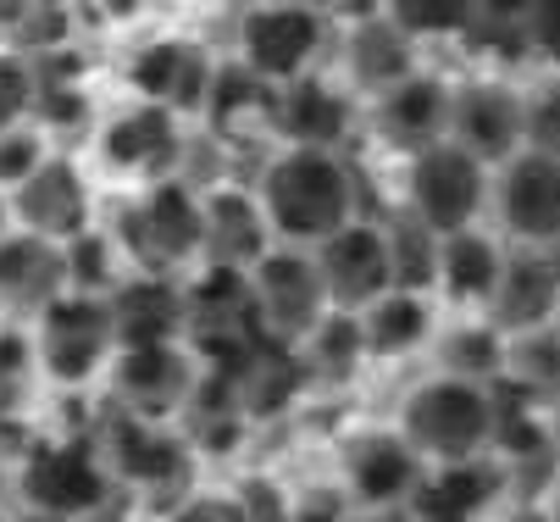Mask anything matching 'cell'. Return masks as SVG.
<instances>
[{"mask_svg": "<svg viewBox=\"0 0 560 522\" xmlns=\"http://www.w3.org/2000/svg\"><path fill=\"white\" fill-rule=\"evenodd\" d=\"M383 12L422 50H433V45H460V34L471 23V0H388Z\"/></svg>", "mask_w": 560, "mask_h": 522, "instance_id": "33", "label": "cell"}, {"mask_svg": "<svg viewBox=\"0 0 560 522\" xmlns=\"http://www.w3.org/2000/svg\"><path fill=\"white\" fill-rule=\"evenodd\" d=\"M155 522H238L233 506H228V489L222 484H195L173 511H162Z\"/></svg>", "mask_w": 560, "mask_h": 522, "instance_id": "41", "label": "cell"}, {"mask_svg": "<svg viewBox=\"0 0 560 522\" xmlns=\"http://www.w3.org/2000/svg\"><path fill=\"white\" fill-rule=\"evenodd\" d=\"M450 112H455V72H439L428 61L406 84H394L377 101H366L361 144H377L383 156L406 162V156L428 151V144L450 139Z\"/></svg>", "mask_w": 560, "mask_h": 522, "instance_id": "15", "label": "cell"}, {"mask_svg": "<svg viewBox=\"0 0 560 522\" xmlns=\"http://www.w3.org/2000/svg\"><path fill=\"white\" fill-rule=\"evenodd\" d=\"M500 422H505L500 390L466 384V379H444V372H428V367L417 372L406 390H399L394 417H388V428L411 444V456L422 467L494 456Z\"/></svg>", "mask_w": 560, "mask_h": 522, "instance_id": "2", "label": "cell"}, {"mask_svg": "<svg viewBox=\"0 0 560 522\" xmlns=\"http://www.w3.org/2000/svg\"><path fill=\"white\" fill-rule=\"evenodd\" d=\"M294 356H300V372H305L311 395H345V390L372 379L366 350H361V328H355V317H339V312L316 328Z\"/></svg>", "mask_w": 560, "mask_h": 522, "instance_id": "30", "label": "cell"}, {"mask_svg": "<svg viewBox=\"0 0 560 522\" xmlns=\"http://www.w3.org/2000/svg\"><path fill=\"white\" fill-rule=\"evenodd\" d=\"M483 317L494 323V334L505 345L560 328V272L549 267L544 251H511L505 278L494 289V306Z\"/></svg>", "mask_w": 560, "mask_h": 522, "instance_id": "26", "label": "cell"}, {"mask_svg": "<svg viewBox=\"0 0 560 522\" xmlns=\"http://www.w3.org/2000/svg\"><path fill=\"white\" fill-rule=\"evenodd\" d=\"M50 151H56V144H50L34 123H23V128H12V134H0V195H12Z\"/></svg>", "mask_w": 560, "mask_h": 522, "instance_id": "37", "label": "cell"}, {"mask_svg": "<svg viewBox=\"0 0 560 522\" xmlns=\"http://www.w3.org/2000/svg\"><path fill=\"white\" fill-rule=\"evenodd\" d=\"M23 522H39V517H23Z\"/></svg>", "mask_w": 560, "mask_h": 522, "instance_id": "45", "label": "cell"}, {"mask_svg": "<svg viewBox=\"0 0 560 522\" xmlns=\"http://www.w3.org/2000/svg\"><path fill=\"white\" fill-rule=\"evenodd\" d=\"M12 234V206H7V195H0V240Z\"/></svg>", "mask_w": 560, "mask_h": 522, "instance_id": "44", "label": "cell"}, {"mask_svg": "<svg viewBox=\"0 0 560 522\" xmlns=\"http://www.w3.org/2000/svg\"><path fill=\"white\" fill-rule=\"evenodd\" d=\"M28 384H34V345H28V328L0 323V395L28 390Z\"/></svg>", "mask_w": 560, "mask_h": 522, "instance_id": "40", "label": "cell"}, {"mask_svg": "<svg viewBox=\"0 0 560 522\" xmlns=\"http://www.w3.org/2000/svg\"><path fill=\"white\" fill-rule=\"evenodd\" d=\"M311 262H316V278H323L328 306L339 317H361L372 301H383V294L394 289L388 240H383V217L377 211L345 222L334 240H323L311 251Z\"/></svg>", "mask_w": 560, "mask_h": 522, "instance_id": "20", "label": "cell"}, {"mask_svg": "<svg viewBox=\"0 0 560 522\" xmlns=\"http://www.w3.org/2000/svg\"><path fill=\"white\" fill-rule=\"evenodd\" d=\"M522 151L560 162V72H527L522 79Z\"/></svg>", "mask_w": 560, "mask_h": 522, "instance_id": "34", "label": "cell"}, {"mask_svg": "<svg viewBox=\"0 0 560 522\" xmlns=\"http://www.w3.org/2000/svg\"><path fill=\"white\" fill-rule=\"evenodd\" d=\"M106 312H112L117 350L184 345V278L128 272V278L106 294Z\"/></svg>", "mask_w": 560, "mask_h": 522, "instance_id": "25", "label": "cell"}, {"mask_svg": "<svg viewBox=\"0 0 560 522\" xmlns=\"http://www.w3.org/2000/svg\"><path fill=\"white\" fill-rule=\"evenodd\" d=\"M450 139L489 173L505 167L522 151V79H511V72H477V67L455 72Z\"/></svg>", "mask_w": 560, "mask_h": 522, "instance_id": "19", "label": "cell"}, {"mask_svg": "<svg viewBox=\"0 0 560 522\" xmlns=\"http://www.w3.org/2000/svg\"><path fill=\"white\" fill-rule=\"evenodd\" d=\"M101 229L122 251L128 272L189 278L206 256V206L189 178H167L133 195H106Z\"/></svg>", "mask_w": 560, "mask_h": 522, "instance_id": "3", "label": "cell"}, {"mask_svg": "<svg viewBox=\"0 0 560 522\" xmlns=\"http://www.w3.org/2000/svg\"><path fill=\"white\" fill-rule=\"evenodd\" d=\"M200 206H206V267H228V272H250L267 251H272V234H267V217L250 195L245 178H222L211 189H200Z\"/></svg>", "mask_w": 560, "mask_h": 522, "instance_id": "28", "label": "cell"}, {"mask_svg": "<svg viewBox=\"0 0 560 522\" xmlns=\"http://www.w3.org/2000/svg\"><path fill=\"white\" fill-rule=\"evenodd\" d=\"M522 39L533 72H560V0H522Z\"/></svg>", "mask_w": 560, "mask_h": 522, "instance_id": "36", "label": "cell"}, {"mask_svg": "<svg viewBox=\"0 0 560 522\" xmlns=\"http://www.w3.org/2000/svg\"><path fill=\"white\" fill-rule=\"evenodd\" d=\"M217 45L200 39L195 28H150L128 45L122 56V95L144 101V106H162L178 123H200L206 112V90H211V72H217Z\"/></svg>", "mask_w": 560, "mask_h": 522, "instance_id": "10", "label": "cell"}, {"mask_svg": "<svg viewBox=\"0 0 560 522\" xmlns=\"http://www.w3.org/2000/svg\"><path fill=\"white\" fill-rule=\"evenodd\" d=\"M122 489L112 484L90 428L34 433L18 456V500L39 522H95Z\"/></svg>", "mask_w": 560, "mask_h": 522, "instance_id": "5", "label": "cell"}, {"mask_svg": "<svg viewBox=\"0 0 560 522\" xmlns=\"http://www.w3.org/2000/svg\"><path fill=\"white\" fill-rule=\"evenodd\" d=\"M67 294V256L61 245H45L34 234L0 240V323L28 328L39 312H50Z\"/></svg>", "mask_w": 560, "mask_h": 522, "instance_id": "27", "label": "cell"}, {"mask_svg": "<svg viewBox=\"0 0 560 522\" xmlns=\"http://www.w3.org/2000/svg\"><path fill=\"white\" fill-rule=\"evenodd\" d=\"M516 500L511 467L500 456H471L450 467H428L411 495V522H500V511Z\"/></svg>", "mask_w": 560, "mask_h": 522, "instance_id": "21", "label": "cell"}, {"mask_svg": "<svg viewBox=\"0 0 560 522\" xmlns=\"http://www.w3.org/2000/svg\"><path fill=\"white\" fill-rule=\"evenodd\" d=\"M272 101L278 90H267L256 72H245L233 56H217V72H211V90H206V112H200V134L228 144L238 156L245 144H261L272 151Z\"/></svg>", "mask_w": 560, "mask_h": 522, "instance_id": "23", "label": "cell"}, {"mask_svg": "<svg viewBox=\"0 0 560 522\" xmlns=\"http://www.w3.org/2000/svg\"><path fill=\"white\" fill-rule=\"evenodd\" d=\"M12 229L34 234L45 245H72L78 234H90L101 211H106V189L95 184V173L84 167L78 151H50L12 195Z\"/></svg>", "mask_w": 560, "mask_h": 522, "instance_id": "12", "label": "cell"}, {"mask_svg": "<svg viewBox=\"0 0 560 522\" xmlns=\"http://www.w3.org/2000/svg\"><path fill=\"white\" fill-rule=\"evenodd\" d=\"M355 506L334 478H316V484H289V522H350Z\"/></svg>", "mask_w": 560, "mask_h": 522, "instance_id": "39", "label": "cell"}, {"mask_svg": "<svg viewBox=\"0 0 560 522\" xmlns=\"http://www.w3.org/2000/svg\"><path fill=\"white\" fill-rule=\"evenodd\" d=\"M334 12V56L328 72L366 106L383 90L406 84L411 72L428 67V50L399 28L383 7H328Z\"/></svg>", "mask_w": 560, "mask_h": 522, "instance_id": "11", "label": "cell"}, {"mask_svg": "<svg viewBox=\"0 0 560 522\" xmlns=\"http://www.w3.org/2000/svg\"><path fill=\"white\" fill-rule=\"evenodd\" d=\"M489 229L511 251H549L560 240V162L555 156L516 151L505 167H494Z\"/></svg>", "mask_w": 560, "mask_h": 522, "instance_id": "18", "label": "cell"}, {"mask_svg": "<svg viewBox=\"0 0 560 522\" xmlns=\"http://www.w3.org/2000/svg\"><path fill=\"white\" fill-rule=\"evenodd\" d=\"M267 90H283L305 72H323L334 56V12L305 7V0H267V7H238L228 23V50Z\"/></svg>", "mask_w": 560, "mask_h": 522, "instance_id": "8", "label": "cell"}, {"mask_svg": "<svg viewBox=\"0 0 560 522\" xmlns=\"http://www.w3.org/2000/svg\"><path fill=\"white\" fill-rule=\"evenodd\" d=\"M250 312H256V328L267 345L278 350H300L316 328L334 317L328 306V289L316 278V262L311 251H289V245H272L250 272Z\"/></svg>", "mask_w": 560, "mask_h": 522, "instance_id": "13", "label": "cell"}, {"mask_svg": "<svg viewBox=\"0 0 560 522\" xmlns=\"http://www.w3.org/2000/svg\"><path fill=\"white\" fill-rule=\"evenodd\" d=\"M350 522H411V511H355Z\"/></svg>", "mask_w": 560, "mask_h": 522, "instance_id": "43", "label": "cell"}, {"mask_svg": "<svg viewBox=\"0 0 560 522\" xmlns=\"http://www.w3.org/2000/svg\"><path fill=\"white\" fill-rule=\"evenodd\" d=\"M533 517H538V522H560V467H555L549 484L533 495Z\"/></svg>", "mask_w": 560, "mask_h": 522, "instance_id": "42", "label": "cell"}, {"mask_svg": "<svg viewBox=\"0 0 560 522\" xmlns=\"http://www.w3.org/2000/svg\"><path fill=\"white\" fill-rule=\"evenodd\" d=\"M505 356H511V345L494 334L489 317H444L422 367H428V372H444V379H466V384L500 390Z\"/></svg>", "mask_w": 560, "mask_h": 522, "instance_id": "29", "label": "cell"}, {"mask_svg": "<svg viewBox=\"0 0 560 522\" xmlns=\"http://www.w3.org/2000/svg\"><path fill=\"white\" fill-rule=\"evenodd\" d=\"M366 106L334 79V72H305V79L283 84L272 101V144H294V151H339L355 156L361 144Z\"/></svg>", "mask_w": 560, "mask_h": 522, "instance_id": "17", "label": "cell"}, {"mask_svg": "<svg viewBox=\"0 0 560 522\" xmlns=\"http://www.w3.org/2000/svg\"><path fill=\"white\" fill-rule=\"evenodd\" d=\"M422 462L411 456V444L399 439L388 422H361L339 439V462H334V484L350 495L355 511H406L417 484H422Z\"/></svg>", "mask_w": 560, "mask_h": 522, "instance_id": "16", "label": "cell"}, {"mask_svg": "<svg viewBox=\"0 0 560 522\" xmlns=\"http://www.w3.org/2000/svg\"><path fill=\"white\" fill-rule=\"evenodd\" d=\"M489 189H494V173L477 156H466L455 139H439L428 151L394 162L388 211L411 217L433 240H450L466 229H489Z\"/></svg>", "mask_w": 560, "mask_h": 522, "instance_id": "6", "label": "cell"}, {"mask_svg": "<svg viewBox=\"0 0 560 522\" xmlns=\"http://www.w3.org/2000/svg\"><path fill=\"white\" fill-rule=\"evenodd\" d=\"M383 217V240H388V267H394V289L411 294H433V272H439V240L428 229H417L411 217H399L388 206H377Z\"/></svg>", "mask_w": 560, "mask_h": 522, "instance_id": "31", "label": "cell"}, {"mask_svg": "<svg viewBox=\"0 0 560 522\" xmlns=\"http://www.w3.org/2000/svg\"><path fill=\"white\" fill-rule=\"evenodd\" d=\"M222 489H228V506H233L238 522H289V484L278 473H267V467L238 473Z\"/></svg>", "mask_w": 560, "mask_h": 522, "instance_id": "35", "label": "cell"}, {"mask_svg": "<svg viewBox=\"0 0 560 522\" xmlns=\"http://www.w3.org/2000/svg\"><path fill=\"white\" fill-rule=\"evenodd\" d=\"M272 245L289 251H316L323 240H334L345 222L377 211L366 195V173L361 156H339V151H294V144H272L256 156V167L245 173Z\"/></svg>", "mask_w": 560, "mask_h": 522, "instance_id": "1", "label": "cell"}, {"mask_svg": "<svg viewBox=\"0 0 560 522\" xmlns=\"http://www.w3.org/2000/svg\"><path fill=\"white\" fill-rule=\"evenodd\" d=\"M511 245L494 229H466L439 240V272H433V301L444 317H483L494 306V289L505 278Z\"/></svg>", "mask_w": 560, "mask_h": 522, "instance_id": "22", "label": "cell"}, {"mask_svg": "<svg viewBox=\"0 0 560 522\" xmlns=\"http://www.w3.org/2000/svg\"><path fill=\"white\" fill-rule=\"evenodd\" d=\"M439 323H444V312H439L433 294L388 289L383 301H372V306L355 317L366 367L377 372V367H417V361H428Z\"/></svg>", "mask_w": 560, "mask_h": 522, "instance_id": "24", "label": "cell"}, {"mask_svg": "<svg viewBox=\"0 0 560 522\" xmlns=\"http://www.w3.org/2000/svg\"><path fill=\"white\" fill-rule=\"evenodd\" d=\"M34 117V67L0 45V134H12Z\"/></svg>", "mask_w": 560, "mask_h": 522, "instance_id": "38", "label": "cell"}, {"mask_svg": "<svg viewBox=\"0 0 560 522\" xmlns=\"http://www.w3.org/2000/svg\"><path fill=\"white\" fill-rule=\"evenodd\" d=\"M61 256H67V294H95V301H106V294L128 278V262L101 222L90 234H78L72 245H61Z\"/></svg>", "mask_w": 560, "mask_h": 522, "instance_id": "32", "label": "cell"}, {"mask_svg": "<svg viewBox=\"0 0 560 522\" xmlns=\"http://www.w3.org/2000/svg\"><path fill=\"white\" fill-rule=\"evenodd\" d=\"M28 345H34V384H45L50 395H101L117 361L112 312L95 294H61L50 312L28 323Z\"/></svg>", "mask_w": 560, "mask_h": 522, "instance_id": "9", "label": "cell"}, {"mask_svg": "<svg viewBox=\"0 0 560 522\" xmlns=\"http://www.w3.org/2000/svg\"><path fill=\"white\" fill-rule=\"evenodd\" d=\"M200 361L189 345H155V350H117L101 401L112 411L144 417V422H173L184 428L195 395H200Z\"/></svg>", "mask_w": 560, "mask_h": 522, "instance_id": "14", "label": "cell"}, {"mask_svg": "<svg viewBox=\"0 0 560 522\" xmlns=\"http://www.w3.org/2000/svg\"><path fill=\"white\" fill-rule=\"evenodd\" d=\"M90 433L101 444V462H106L112 484L128 500H167L162 511H173L200 484V456H195L189 433L173 428V422H144V417H128V411L106 406L90 422ZM162 511H155V517H162Z\"/></svg>", "mask_w": 560, "mask_h": 522, "instance_id": "7", "label": "cell"}, {"mask_svg": "<svg viewBox=\"0 0 560 522\" xmlns=\"http://www.w3.org/2000/svg\"><path fill=\"white\" fill-rule=\"evenodd\" d=\"M189 139H195V128L178 123L173 112L122 95V101H106L95 134L84 139L78 156H84V167L95 173V184L106 195H133V189L178 178L184 156H189Z\"/></svg>", "mask_w": 560, "mask_h": 522, "instance_id": "4", "label": "cell"}]
</instances>
